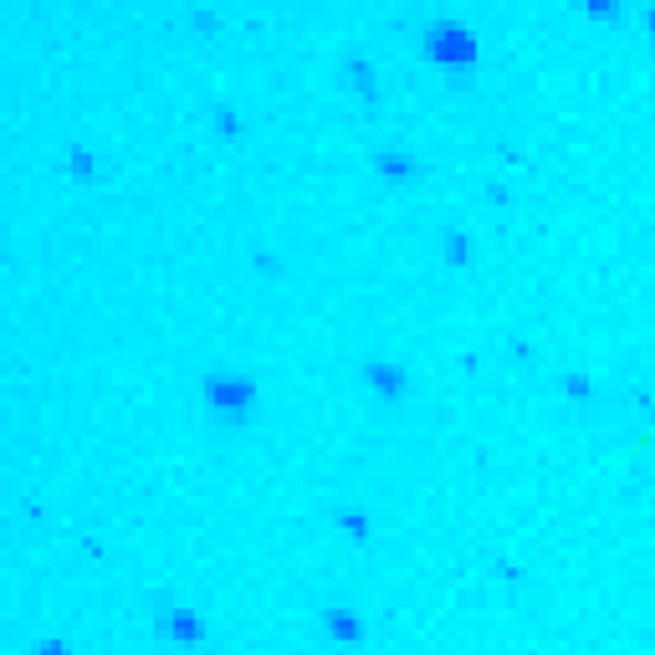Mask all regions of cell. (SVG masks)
<instances>
[{"instance_id": "obj_1", "label": "cell", "mask_w": 655, "mask_h": 655, "mask_svg": "<svg viewBox=\"0 0 655 655\" xmlns=\"http://www.w3.org/2000/svg\"><path fill=\"white\" fill-rule=\"evenodd\" d=\"M430 52H435V57H446V62H451V57H476L471 36H466L461 26H451V21H441V26L430 31Z\"/></svg>"}]
</instances>
